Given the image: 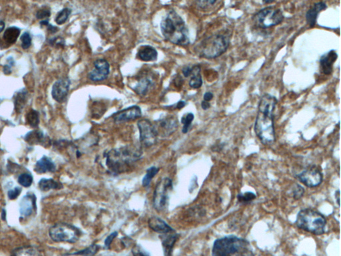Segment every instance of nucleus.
<instances>
[{
	"mask_svg": "<svg viewBox=\"0 0 341 256\" xmlns=\"http://www.w3.org/2000/svg\"><path fill=\"white\" fill-rule=\"evenodd\" d=\"M277 98L269 94L262 96L258 106L255 132L264 145H272L276 140L274 119Z\"/></svg>",
	"mask_w": 341,
	"mask_h": 256,
	"instance_id": "1",
	"label": "nucleus"
},
{
	"mask_svg": "<svg viewBox=\"0 0 341 256\" xmlns=\"http://www.w3.org/2000/svg\"><path fill=\"white\" fill-rule=\"evenodd\" d=\"M142 154L140 148L134 146L109 150L105 155L106 166L111 174H122L142 157Z\"/></svg>",
	"mask_w": 341,
	"mask_h": 256,
	"instance_id": "2",
	"label": "nucleus"
},
{
	"mask_svg": "<svg viewBox=\"0 0 341 256\" xmlns=\"http://www.w3.org/2000/svg\"><path fill=\"white\" fill-rule=\"evenodd\" d=\"M161 30L165 39L171 43L180 46L190 44L188 27L182 17L174 10L168 11L163 17Z\"/></svg>",
	"mask_w": 341,
	"mask_h": 256,
	"instance_id": "3",
	"label": "nucleus"
},
{
	"mask_svg": "<svg viewBox=\"0 0 341 256\" xmlns=\"http://www.w3.org/2000/svg\"><path fill=\"white\" fill-rule=\"evenodd\" d=\"M231 34L229 32L216 33L205 38L198 46L200 56L207 59L217 58L226 52L230 44Z\"/></svg>",
	"mask_w": 341,
	"mask_h": 256,
	"instance_id": "4",
	"label": "nucleus"
},
{
	"mask_svg": "<svg viewBox=\"0 0 341 256\" xmlns=\"http://www.w3.org/2000/svg\"><path fill=\"white\" fill-rule=\"evenodd\" d=\"M326 224L324 215L314 209H302L296 216V225L298 228L317 236L324 234Z\"/></svg>",
	"mask_w": 341,
	"mask_h": 256,
	"instance_id": "5",
	"label": "nucleus"
},
{
	"mask_svg": "<svg viewBox=\"0 0 341 256\" xmlns=\"http://www.w3.org/2000/svg\"><path fill=\"white\" fill-rule=\"evenodd\" d=\"M248 245L244 239L228 236L217 239L214 242L212 256H235L241 252H245Z\"/></svg>",
	"mask_w": 341,
	"mask_h": 256,
	"instance_id": "6",
	"label": "nucleus"
},
{
	"mask_svg": "<svg viewBox=\"0 0 341 256\" xmlns=\"http://www.w3.org/2000/svg\"><path fill=\"white\" fill-rule=\"evenodd\" d=\"M49 235L52 240L56 242L74 244L78 241L82 232L80 229L66 223H59L49 229Z\"/></svg>",
	"mask_w": 341,
	"mask_h": 256,
	"instance_id": "7",
	"label": "nucleus"
},
{
	"mask_svg": "<svg viewBox=\"0 0 341 256\" xmlns=\"http://www.w3.org/2000/svg\"><path fill=\"white\" fill-rule=\"evenodd\" d=\"M284 15L280 9L274 6H268L256 13L253 21L256 26L267 29L277 26L283 22Z\"/></svg>",
	"mask_w": 341,
	"mask_h": 256,
	"instance_id": "8",
	"label": "nucleus"
},
{
	"mask_svg": "<svg viewBox=\"0 0 341 256\" xmlns=\"http://www.w3.org/2000/svg\"><path fill=\"white\" fill-rule=\"evenodd\" d=\"M172 190L173 182L170 178H163L158 183L153 198V206L156 210L161 211L166 208Z\"/></svg>",
	"mask_w": 341,
	"mask_h": 256,
	"instance_id": "9",
	"label": "nucleus"
},
{
	"mask_svg": "<svg viewBox=\"0 0 341 256\" xmlns=\"http://www.w3.org/2000/svg\"><path fill=\"white\" fill-rule=\"evenodd\" d=\"M140 131V143L146 148L155 145L157 140V134L153 124L148 119H142L138 123Z\"/></svg>",
	"mask_w": 341,
	"mask_h": 256,
	"instance_id": "10",
	"label": "nucleus"
},
{
	"mask_svg": "<svg viewBox=\"0 0 341 256\" xmlns=\"http://www.w3.org/2000/svg\"><path fill=\"white\" fill-rule=\"evenodd\" d=\"M153 126L158 136L166 138L170 136L177 130L179 124L176 117L173 115H168L158 119L157 122L153 124Z\"/></svg>",
	"mask_w": 341,
	"mask_h": 256,
	"instance_id": "11",
	"label": "nucleus"
},
{
	"mask_svg": "<svg viewBox=\"0 0 341 256\" xmlns=\"http://www.w3.org/2000/svg\"><path fill=\"white\" fill-rule=\"evenodd\" d=\"M297 179L304 186L309 188H315L323 182V176L318 167L311 166L298 174Z\"/></svg>",
	"mask_w": 341,
	"mask_h": 256,
	"instance_id": "12",
	"label": "nucleus"
},
{
	"mask_svg": "<svg viewBox=\"0 0 341 256\" xmlns=\"http://www.w3.org/2000/svg\"><path fill=\"white\" fill-rule=\"evenodd\" d=\"M110 65L105 59H98L94 62V69L90 72L88 78L93 82H101L108 77Z\"/></svg>",
	"mask_w": 341,
	"mask_h": 256,
	"instance_id": "13",
	"label": "nucleus"
},
{
	"mask_svg": "<svg viewBox=\"0 0 341 256\" xmlns=\"http://www.w3.org/2000/svg\"><path fill=\"white\" fill-rule=\"evenodd\" d=\"M71 81L68 78H63L56 81L53 85L51 96L53 99L58 102L63 103L68 95Z\"/></svg>",
	"mask_w": 341,
	"mask_h": 256,
	"instance_id": "14",
	"label": "nucleus"
},
{
	"mask_svg": "<svg viewBox=\"0 0 341 256\" xmlns=\"http://www.w3.org/2000/svg\"><path fill=\"white\" fill-rule=\"evenodd\" d=\"M142 111L138 105H133L123 110L117 111L112 115L115 122H129L142 116Z\"/></svg>",
	"mask_w": 341,
	"mask_h": 256,
	"instance_id": "15",
	"label": "nucleus"
},
{
	"mask_svg": "<svg viewBox=\"0 0 341 256\" xmlns=\"http://www.w3.org/2000/svg\"><path fill=\"white\" fill-rule=\"evenodd\" d=\"M36 196L33 193H29L23 197L20 203V213L22 217L30 216L36 210Z\"/></svg>",
	"mask_w": 341,
	"mask_h": 256,
	"instance_id": "16",
	"label": "nucleus"
},
{
	"mask_svg": "<svg viewBox=\"0 0 341 256\" xmlns=\"http://www.w3.org/2000/svg\"><path fill=\"white\" fill-rule=\"evenodd\" d=\"M24 140L30 145H41L44 147H49L51 144L49 138L40 130L28 132L25 136Z\"/></svg>",
	"mask_w": 341,
	"mask_h": 256,
	"instance_id": "17",
	"label": "nucleus"
},
{
	"mask_svg": "<svg viewBox=\"0 0 341 256\" xmlns=\"http://www.w3.org/2000/svg\"><path fill=\"white\" fill-rule=\"evenodd\" d=\"M338 55L335 50H331L328 53L322 55L320 59L321 70L325 75H330L332 73L333 64L336 61Z\"/></svg>",
	"mask_w": 341,
	"mask_h": 256,
	"instance_id": "18",
	"label": "nucleus"
},
{
	"mask_svg": "<svg viewBox=\"0 0 341 256\" xmlns=\"http://www.w3.org/2000/svg\"><path fill=\"white\" fill-rule=\"evenodd\" d=\"M148 226L151 230L161 235L174 232L173 229L169 226L163 219L157 216H153L149 218V221H148Z\"/></svg>",
	"mask_w": 341,
	"mask_h": 256,
	"instance_id": "19",
	"label": "nucleus"
},
{
	"mask_svg": "<svg viewBox=\"0 0 341 256\" xmlns=\"http://www.w3.org/2000/svg\"><path fill=\"white\" fill-rule=\"evenodd\" d=\"M160 238L162 242L164 256H173V249L178 240V234L173 232L169 234L161 235Z\"/></svg>",
	"mask_w": 341,
	"mask_h": 256,
	"instance_id": "20",
	"label": "nucleus"
},
{
	"mask_svg": "<svg viewBox=\"0 0 341 256\" xmlns=\"http://www.w3.org/2000/svg\"><path fill=\"white\" fill-rule=\"evenodd\" d=\"M56 170V165L51 158L46 156L42 157L35 165L34 171L38 174H46L48 172H54Z\"/></svg>",
	"mask_w": 341,
	"mask_h": 256,
	"instance_id": "21",
	"label": "nucleus"
},
{
	"mask_svg": "<svg viewBox=\"0 0 341 256\" xmlns=\"http://www.w3.org/2000/svg\"><path fill=\"white\" fill-rule=\"evenodd\" d=\"M327 5L323 1L316 3L307 11L306 13V20L311 28L315 26L318 18V15L321 11L327 9Z\"/></svg>",
	"mask_w": 341,
	"mask_h": 256,
	"instance_id": "22",
	"label": "nucleus"
},
{
	"mask_svg": "<svg viewBox=\"0 0 341 256\" xmlns=\"http://www.w3.org/2000/svg\"><path fill=\"white\" fill-rule=\"evenodd\" d=\"M158 53L157 50L151 46H142L139 48L137 57L140 60L144 61H154L157 59Z\"/></svg>",
	"mask_w": 341,
	"mask_h": 256,
	"instance_id": "23",
	"label": "nucleus"
},
{
	"mask_svg": "<svg viewBox=\"0 0 341 256\" xmlns=\"http://www.w3.org/2000/svg\"><path fill=\"white\" fill-rule=\"evenodd\" d=\"M154 85L153 79L149 76H142L138 80V84L134 88V91L138 95L146 96Z\"/></svg>",
	"mask_w": 341,
	"mask_h": 256,
	"instance_id": "24",
	"label": "nucleus"
},
{
	"mask_svg": "<svg viewBox=\"0 0 341 256\" xmlns=\"http://www.w3.org/2000/svg\"><path fill=\"white\" fill-rule=\"evenodd\" d=\"M11 256H42L41 251L36 246H25L13 250Z\"/></svg>",
	"mask_w": 341,
	"mask_h": 256,
	"instance_id": "25",
	"label": "nucleus"
},
{
	"mask_svg": "<svg viewBox=\"0 0 341 256\" xmlns=\"http://www.w3.org/2000/svg\"><path fill=\"white\" fill-rule=\"evenodd\" d=\"M28 100V92L26 89L17 92L14 97V108L15 112H22L27 104Z\"/></svg>",
	"mask_w": 341,
	"mask_h": 256,
	"instance_id": "26",
	"label": "nucleus"
},
{
	"mask_svg": "<svg viewBox=\"0 0 341 256\" xmlns=\"http://www.w3.org/2000/svg\"><path fill=\"white\" fill-rule=\"evenodd\" d=\"M21 29L15 26L9 27L5 30L3 36V40L7 46L13 45L17 42L20 35Z\"/></svg>",
	"mask_w": 341,
	"mask_h": 256,
	"instance_id": "27",
	"label": "nucleus"
},
{
	"mask_svg": "<svg viewBox=\"0 0 341 256\" xmlns=\"http://www.w3.org/2000/svg\"><path fill=\"white\" fill-rule=\"evenodd\" d=\"M189 84L193 89H199L203 85V80H202L201 75V67L199 65H196L193 66V72Z\"/></svg>",
	"mask_w": 341,
	"mask_h": 256,
	"instance_id": "28",
	"label": "nucleus"
},
{
	"mask_svg": "<svg viewBox=\"0 0 341 256\" xmlns=\"http://www.w3.org/2000/svg\"><path fill=\"white\" fill-rule=\"evenodd\" d=\"M38 187L42 192H46L51 190H60L63 188V185L53 179L43 178L40 181Z\"/></svg>",
	"mask_w": 341,
	"mask_h": 256,
	"instance_id": "29",
	"label": "nucleus"
},
{
	"mask_svg": "<svg viewBox=\"0 0 341 256\" xmlns=\"http://www.w3.org/2000/svg\"><path fill=\"white\" fill-rule=\"evenodd\" d=\"M26 124L32 128H38L40 124V113L34 109H30L26 115Z\"/></svg>",
	"mask_w": 341,
	"mask_h": 256,
	"instance_id": "30",
	"label": "nucleus"
},
{
	"mask_svg": "<svg viewBox=\"0 0 341 256\" xmlns=\"http://www.w3.org/2000/svg\"><path fill=\"white\" fill-rule=\"evenodd\" d=\"M159 171V168L155 166L151 167L147 169L145 176L144 177L142 180L143 186H149L150 184H151L152 180L158 174Z\"/></svg>",
	"mask_w": 341,
	"mask_h": 256,
	"instance_id": "31",
	"label": "nucleus"
},
{
	"mask_svg": "<svg viewBox=\"0 0 341 256\" xmlns=\"http://www.w3.org/2000/svg\"><path fill=\"white\" fill-rule=\"evenodd\" d=\"M71 9L68 7H65L59 11L55 17V22L57 25H63L67 22L69 18V15H71Z\"/></svg>",
	"mask_w": 341,
	"mask_h": 256,
	"instance_id": "32",
	"label": "nucleus"
},
{
	"mask_svg": "<svg viewBox=\"0 0 341 256\" xmlns=\"http://www.w3.org/2000/svg\"><path fill=\"white\" fill-rule=\"evenodd\" d=\"M99 246L97 244H92L89 247L85 249L76 252V253L71 254V255H80L83 256H95L97 252L99 251Z\"/></svg>",
	"mask_w": 341,
	"mask_h": 256,
	"instance_id": "33",
	"label": "nucleus"
},
{
	"mask_svg": "<svg viewBox=\"0 0 341 256\" xmlns=\"http://www.w3.org/2000/svg\"><path fill=\"white\" fill-rule=\"evenodd\" d=\"M194 117V113H186V115L183 116L182 118V124L184 125V126H183L182 132L184 133V134H187V133L188 132L191 126H192Z\"/></svg>",
	"mask_w": 341,
	"mask_h": 256,
	"instance_id": "34",
	"label": "nucleus"
},
{
	"mask_svg": "<svg viewBox=\"0 0 341 256\" xmlns=\"http://www.w3.org/2000/svg\"><path fill=\"white\" fill-rule=\"evenodd\" d=\"M33 180L34 179H33L32 175L28 174V173H24V174H21L17 179V182L19 184L25 188H29L32 186Z\"/></svg>",
	"mask_w": 341,
	"mask_h": 256,
	"instance_id": "35",
	"label": "nucleus"
},
{
	"mask_svg": "<svg viewBox=\"0 0 341 256\" xmlns=\"http://www.w3.org/2000/svg\"><path fill=\"white\" fill-rule=\"evenodd\" d=\"M21 42H22V48L24 50H28L32 46V38L30 33L24 32L21 36Z\"/></svg>",
	"mask_w": 341,
	"mask_h": 256,
	"instance_id": "36",
	"label": "nucleus"
},
{
	"mask_svg": "<svg viewBox=\"0 0 341 256\" xmlns=\"http://www.w3.org/2000/svg\"><path fill=\"white\" fill-rule=\"evenodd\" d=\"M50 15H51V10H50L49 7H44L37 11L36 16L38 20H44V19L48 20L49 18Z\"/></svg>",
	"mask_w": 341,
	"mask_h": 256,
	"instance_id": "37",
	"label": "nucleus"
},
{
	"mask_svg": "<svg viewBox=\"0 0 341 256\" xmlns=\"http://www.w3.org/2000/svg\"><path fill=\"white\" fill-rule=\"evenodd\" d=\"M256 195L253 192H246L244 194H239L238 196V201L240 202H251L252 200H255Z\"/></svg>",
	"mask_w": 341,
	"mask_h": 256,
	"instance_id": "38",
	"label": "nucleus"
},
{
	"mask_svg": "<svg viewBox=\"0 0 341 256\" xmlns=\"http://www.w3.org/2000/svg\"><path fill=\"white\" fill-rule=\"evenodd\" d=\"M48 44L50 46L56 48H63L65 46V40L61 37H54L50 38L48 40Z\"/></svg>",
	"mask_w": 341,
	"mask_h": 256,
	"instance_id": "39",
	"label": "nucleus"
},
{
	"mask_svg": "<svg viewBox=\"0 0 341 256\" xmlns=\"http://www.w3.org/2000/svg\"><path fill=\"white\" fill-rule=\"evenodd\" d=\"M15 61L13 60L12 57H9L7 59L6 64L3 67V73L5 75H9L11 74L12 72V67L14 66Z\"/></svg>",
	"mask_w": 341,
	"mask_h": 256,
	"instance_id": "40",
	"label": "nucleus"
},
{
	"mask_svg": "<svg viewBox=\"0 0 341 256\" xmlns=\"http://www.w3.org/2000/svg\"><path fill=\"white\" fill-rule=\"evenodd\" d=\"M132 252L134 256H150L148 252L140 246H135Z\"/></svg>",
	"mask_w": 341,
	"mask_h": 256,
	"instance_id": "41",
	"label": "nucleus"
},
{
	"mask_svg": "<svg viewBox=\"0 0 341 256\" xmlns=\"http://www.w3.org/2000/svg\"><path fill=\"white\" fill-rule=\"evenodd\" d=\"M292 192H292V194H293V198L294 199L298 200L303 196L304 190L300 185L296 184L295 187L293 188V191Z\"/></svg>",
	"mask_w": 341,
	"mask_h": 256,
	"instance_id": "42",
	"label": "nucleus"
},
{
	"mask_svg": "<svg viewBox=\"0 0 341 256\" xmlns=\"http://www.w3.org/2000/svg\"><path fill=\"white\" fill-rule=\"evenodd\" d=\"M21 192H22V188L20 187H15L13 189L9 190L7 196L9 200H15L20 195Z\"/></svg>",
	"mask_w": 341,
	"mask_h": 256,
	"instance_id": "43",
	"label": "nucleus"
},
{
	"mask_svg": "<svg viewBox=\"0 0 341 256\" xmlns=\"http://www.w3.org/2000/svg\"><path fill=\"white\" fill-rule=\"evenodd\" d=\"M40 24L42 26L47 27L48 31L50 34H55V33H56L57 31L59 30V29L57 28L56 26H53L50 24L48 20L41 21V22H40Z\"/></svg>",
	"mask_w": 341,
	"mask_h": 256,
	"instance_id": "44",
	"label": "nucleus"
},
{
	"mask_svg": "<svg viewBox=\"0 0 341 256\" xmlns=\"http://www.w3.org/2000/svg\"><path fill=\"white\" fill-rule=\"evenodd\" d=\"M117 235H118V233L117 232H113L111 233V234H109L107 238H106L105 242H104V245H105V248L106 249H109V247H110L111 243H112L113 241V240L116 238Z\"/></svg>",
	"mask_w": 341,
	"mask_h": 256,
	"instance_id": "45",
	"label": "nucleus"
},
{
	"mask_svg": "<svg viewBox=\"0 0 341 256\" xmlns=\"http://www.w3.org/2000/svg\"><path fill=\"white\" fill-rule=\"evenodd\" d=\"M218 2L219 1H215V0H207V1H197V4L201 8L205 9L208 7L213 6L215 3Z\"/></svg>",
	"mask_w": 341,
	"mask_h": 256,
	"instance_id": "46",
	"label": "nucleus"
},
{
	"mask_svg": "<svg viewBox=\"0 0 341 256\" xmlns=\"http://www.w3.org/2000/svg\"><path fill=\"white\" fill-rule=\"evenodd\" d=\"M183 74L186 77V78H188L192 76L193 72V67L188 65V66L184 67V68L182 70Z\"/></svg>",
	"mask_w": 341,
	"mask_h": 256,
	"instance_id": "47",
	"label": "nucleus"
},
{
	"mask_svg": "<svg viewBox=\"0 0 341 256\" xmlns=\"http://www.w3.org/2000/svg\"><path fill=\"white\" fill-rule=\"evenodd\" d=\"M213 94L211 92H206L205 94H204L203 96V99L204 101L208 102H209L213 99Z\"/></svg>",
	"mask_w": 341,
	"mask_h": 256,
	"instance_id": "48",
	"label": "nucleus"
},
{
	"mask_svg": "<svg viewBox=\"0 0 341 256\" xmlns=\"http://www.w3.org/2000/svg\"><path fill=\"white\" fill-rule=\"evenodd\" d=\"M186 102L185 101H180L178 103H177L176 104L174 105V107L173 108L174 109H182L183 107H184L186 106Z\"/></svg>",
	"mask_w": 341,
	"mask_h": 256,
	"instance_id": "49",
	"label": "nucleus"
},
{
	"mask_svg": "<svg viewBox=\"0 0 341 256\" xmlns=\"http://www.w3.org/2000/svg\"><path fill=\"white\" fill-rule=\"evenodd\" d=\"M201 107L203 110H207L211 107V103L209 102L203 101L201 102Z\"/></svg>",
	"mask_w": 341,
	"mask_h": 256,
	"instance_id": "50",
	"label": "nucleus"
},
{
	"mask_svg": "<svg viewBox=\"0 0 341 256\" xmlns=\"http://www.w3.org/2000/svg\"><path fill=\"white\" fill-rule=\"evenodd\" d=\"M5 26V22L3 21H0V34L4 30Z\"/></svg>",
	"mask_w": 341,
	"mask_h": 256,
	"instance_id": "51",
	"label": "nucleus"
},
{
	"mask_svg": "<svg viewBox=\"0 0 341 256\" xmlns=\"http://www.w3.org/2000/svg\"><path fill=\"white\" fill-rule=\"evenodd\" d=\"M242 256H255L253 255V254H246L245 252L244 254V255Z\"/></svg>",
	"mask_w": 341,
	"mask_h": 256,
	"instance_id": "52",
	"label": "nucleus"
},
{
	"mask_svg": "<svg viewBox=\"0 0 341 256\" xmlns=\"http://www.w3.org/2000/svg\"><path fill=\"white\" fill-rule=\"evenodd\" d=\"M263 2L265 4H269V3H273V1H263Z\"/></svg>",
	"mask_w": 341,
	"mask_h": 256,
	"instance_id": "53",
	"label": "nucleus"
},
{
	"mask_svg": "<svg viewBox=\"0 0 341 256\" xmlns=\"http://www.w3.org/2000/svg\"></svg>",
	"mask_w": 341,
	"mask_h": 256,
	"instance_id": "54",
	"label": "nucleus"
}]
</instances>
